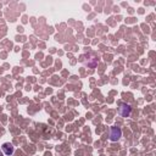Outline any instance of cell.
Here are the masks:
<instances>
[{
    "label": "cell",
    "mask_w": 156,
    "mask_h": 156,
    "mask_svg": "<svg viewBox=\"0 0 156 156\" xmlns=\"http://www.w3.org/2000/svg\"><path fill=\"white\" fill-rule=\"evenodd\" d=\"M0 156H3V155H1V153H0Z\"/></svg>",
    "instance_id": "cell-4"
},
{
    "label": "cell",
    "mask_w": 156,
    "mask_h": 156,
    "mask_svg": "<svg viewBox=\"0 0 156 156\" xmlns=\"http://www.w3.org/2000/svg\"><path fill=\"white\" fill-rule=\"evenodd\" d=\"M131 106L129 105H122L121 106V108H120V113L122 115V116H125V117H127V116H129V113H131Z\"/></svg>",
    "instance_id": "cell-2"
},
{
    "label": "cell",
    "mask_w": 156,
    "mask_h": 156,
    "mask_svg": "<svg viewBox=\"0 0 156 156\" xmlns=\"http://www.w3.org/2000/svg\"><path fill=\"white\" fill-rule=\"evenodd\" d=\"M3 151L5 153V155H12L13 154V146H12V144H10V143H5V144H3Z\"/></svg>",
    "instance_id": "cell-1"
},
{
    "label": "cell",
    "mask_w": 156,
    "mask_h": 156,
    "mask_svg": "<svg viewBox=\"0 0 156 156\" xmlns=\"http://www.w3.org/2000/svg\"><path fill=\"white\" fill-rule=\"evenodd\" d=\"M121 137V129H118V128H112V131H111V140H117L120 139Z\"/></svg>",
    "instance_id": "cell-3"
}]
</instances>
